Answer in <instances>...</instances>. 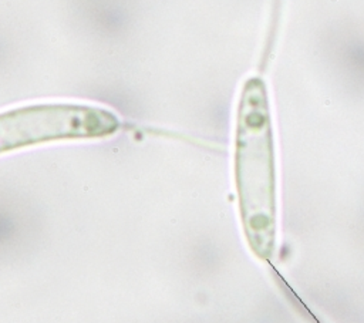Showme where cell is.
<instances>
[{
  "label": "cell",
  "mask_w": 364,
  "mask_h": 323,
  "mask_svg": "<svg viewBox=\"0 0 364 323\" xmlns=\"http://www.w3.org/2000/svg\"><path fill=\"white\" fill-rule=\"evenodd\" d=\"M119 122L109 111L73 104H46L0 114V154L16 148L115 132Z\"/></svg>",
  "instance_id": "6da1fadb"
}]
</instances>
